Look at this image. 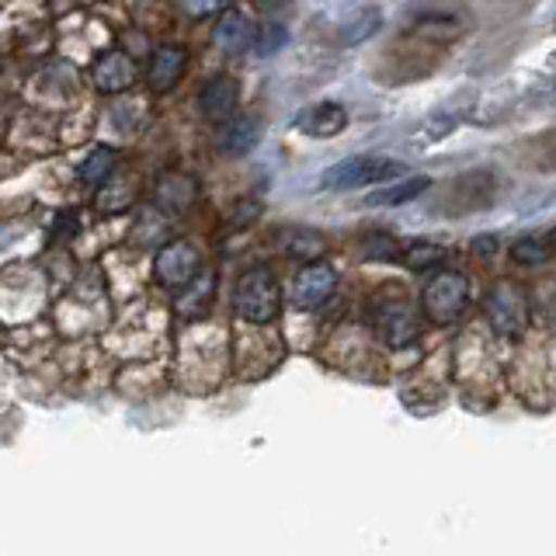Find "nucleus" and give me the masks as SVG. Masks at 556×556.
<instances>
[{
    "label": "nucleus",
    "instance_id": "nucleus-20",
    "mask_svg": "<svg viewBox=\"0 0 556 556\" xmlns=\"http://www.w3.org/2000/svg\"><path fill=\"white\" fill-rule=\"evenodd\" d=\"M365 257H372V261H396L400 257V248H396L393 237L372 233L369 240H365Z\"/></svg>",
    "mask_w": 556,
    "mask_h": 556
},
{
    "label": "nucleus",
    "instance_id": "nucleus-9",
    "mask_svg": "<svg viewBox=\"0 0 556 556\" xmlns=\"http://www.w3.org/2000/svg\"><path fill=\"white\" fill-rule=\"evenodd\" d=\"M91 80H94V87L101 94H118L136 80V63L126 56V52L109 49V52H101V56H98Z\"/></svg>",
    "mask_w": 556,
    "mask_h": 556
},
{
    "label": "nucleus",
    "instance_id": "nucleus-22",
    "mask_svg": "<svg viewBox=\"0 0 556 556\" xmlns=\"http://www.w3.org/2000/svg\"><path fill=\"white\" fill-rule=\"evenodd\" d=\"M188 17H213L226 8V0H178Z\"/></svg>",
    "mask_w": 556,
    "mask_h": 556
},
{
    "label": "nucleus",
    "instance_id": "nucleus-19",
    "mask_svg": "<svg viewBox=\"0 0 556 556\" xmlns=\"http://www.w3.org/2000/svg\"><path fill=\"white\" fill-rule=\"evenodd\" d=\"M254 42H257V52H261V56H275V52L289 42V31H286L282 25H265Z\"/></svg>",
    "mask_w": 556,
    "mask_h": 556
},
{
    "label": "nucleus",
    "instance_id": "nucleus-5",
    "mask_svg": "<svg viewBox=\"0 0 556 556\" xmlns=\"http://www.w3.org/2000/svg\"><path fill=\"white\" fill-rule=\"evenodd\" d=\"M486 320L504 338H518L529 324V300L515 282H497L486 295Z\"/></svg>",
    "mask_w": 556,
    "mask_h": 556
},
{
    "label": "nucleus",
    "instance_id": "nucleus-10",
    "mask_svg": "<svg viewBox=\"0 0 556 556\" xmlns=\"http://www.w3.org/2000/svg\"><path fill=\"white\" fill-rule=\"evenodd\" d=\"M257 139H261L257 118H251V115H233V118H226L223 126H219L216 147H219L223 156H243V153H251L257 147Z\"/></svg>",
    "mask_w": 556,
    "mask_h": 556
},
{
    "label": "nucleus",
    "instance_id": "nucleus-8",
    "mask_svg": "<svg viewBox=\"0 0 556 556\" xmlns=\"http://www.w3.org/2000/svg\"><path fill=\"white\" fill-rule=\"evenodd\" d=\"M237 101H240V87L233 77H213L205 87H202V94H199V109L208 122H216V126H223L226 118H233L237 112Z\"/></svg>",
    "mask_w": 556,
    "mask_h": 556
},
{
    "label": "nucleus",
    "instance_id": "nucleus-2",
    "mask_svg": "<svg viewBox=\"0 0 556 556\" xmlns=\"http://www.w3.org/2000/svg\"><path fill=\"white\" fill-rule=\"evenodd\" d=\"M396 174H404V164H396L390 156H379V153H362V156H348V161L330 167L320 185L327 191H352V188L390 181Z\"/></svg>",
    "mask_w": 556,
    "mask_h": 556
},
{
    "label": "nucleus",
    "instance_id": "nucleus-3",
    "mask_svg": "<svg viewBox=\"0 0 556 556\" xmlns=\"http://www.w3.org/2000/svg\"><path fill=\"white\" fill-rule=\"evenodd\" d=\"M425 313L431 324H456L469 303V282L463 271H439L425 286Z\"/></svg>",
    "mask_w": 556,
    "mask_h": 556
},
{
    "label": "nucleus",
    "instance_id": "nucleus-14",
    "mask_svg": "<svg viewBox=\"0 0 556 556\" xmlns=\"http://www.w3.org/2000/svg\"><path fill=\"white\" fill-rule=\"evenodd\" d=\"M379 25H382V11L379 8H362V11H355L348 22L341 25V42L344 46H362L365 39H372V35L379 31Z\"/></svg>",
    "mask_w": 556,
    "mask_h": 556
},
{
    "label": "nucleus",
    "instance_id": "nucleus-21",
    "mask_svg": "<svg viewBox=\"0 0 556 556\" xmlns=\"http://www.w3.org/2000/svg\"><path fill=\"white\" fill-rule=\"evenodd\" d=\"M511 254H515V261H521V265H539V261H546V257H549V248H546L543 240L526 237V240H518V243H515Z\"/></svg>",
    "mask_w": 556,
    "mask_h": 556
},
{
    "label": "nucleus",
    "instance_id": "nucleus-17",
    "mask_svg": "<svg viewBox=\"0 0 556 556\" xmlns=\"http://www.w3.org/2000/svg\"><path fill=\"white\" fill-rule=\"evenodd\" d=\"M442 257H445V251L439 248V243H428V240H414V243H407L404 251H400V261H404V265L414 268V271L434 268Z\"/></svg>",
    "mask_w": 556,
    "mask_h": 556
},
{
    "label": "nucleus",
    "instance_id": "nucleus-6",
    "mask_svg": "<svg viewBox=\"0 0 556 556\" xmlns=\"http://www.w3.org/2000/svg\"><path fill=\"white\" fill-rule=\"evenodd\" d=\"M156 268V278L167 286V289H185L188 282H195L199 278V268H202V257L195 251V243L188 240H174L167 248H161L153 261Z\"/></svg>",
    "mask_w": 556,
    "mask_h": 556
},
{
    "label": "nucleus",
    "instance_id": "nucleus-4",
    "mask_svg": "<svg viewBox=\"0 0 556 556\" xmlns=\"http://www.w3.org/2000/svg\"><path fill=\"white\" fill-rule=\"evenodd\" d=\"M372 324H376L379 341L387 348H407L421 334L417 309L407 300H379L372 309Z\"/></svg>",
    "mask_w": 556,
    "mask_h": 556
},
{
    "label": "nucleus",
    "instance_id": "nucleus-15",
    "mask_svg": "<svg viewBox=\"0 0 556 556\" xmlns=\"http://www.w3.org/2000/svg\"><path fill=\"white\" fill-rule=\"evenodd\" d=\"M431 188V178H404V181H396L390 188H379L372 191L369 205H404V202H414L417 195H425V191Z\"/></svg>",
    "mask_w": 556,
    "mask_h": 556
},
{
    "label": "nucleus",
    "instance_id": "nucleus-11",
    "mask_svg": "<svg viewBox=\"0 0 556 556\" xmlns=\"http://www.w3.org/2000/svg\"><path fill=\"white\" fill-rule=\"evenodd\" d=\"M185 70H188V52L181 46H161L150 60L147 80L153 91H170V87L185 77Z\"/></svg>",
    "mask_w": 556,
    "mask_h": 556
},
{
    "label": "nucleus",
    "instance_id": "nucleus-1",
    "mask_svg": "<svg viewBox=\"0 0 556 556\" xmlns=\"http://www.w3.org/2000/svg\"><path fill=\"white\" fill-rule=\"evenodd\" d=\"M233 309L248 324H271L278 317V309H282V289H278L275 271L265 265L243 271L233 289Z\"/></svg>",
    "mask_w": 556,
    "mask_h": 556
},
{
    "label": "nucleus",
    "instance_id": "nucleus-24",
    "mask_svg": "<svg viewBox=\"0 0 556 556\" xmlns=\"http://www.w3.org/2000/svg\"><path fill=\"white\" fill-rule=\"evenodd\" d=\"M257 8H265V11H278V8H286V0H257Z\"/></svg>",
    "mask_w": 556,
    "mask_h": 556
},
{
    "label": "nucleus",
    "instance_id": "nucleus-18",
    "mask_svg": "<svg viewBox=\"0 0 556 556\" xmlns=\"http://www.w3.org/2000/svg\"><path fill=\"white\" fill-rule=\"evenodd\" d=\"M161 202L167 205V208H188L191 202H195V181L191 178H185V174H174V178H167L164 185H161Z\"/></svg>",
    "mask_w": 556,
    "mask_h": 556
},
{
    "label": "nucleus",
    "instance_id": "nucleus-12",
    "mask_svg": "<svg viewBox=\"0 0 556 556\" xmlns=\"http://www.w3.org/2000/svg\"><path fill=\"white\" fill-rule=\"evenodd\" d=\"M344 126H348V112L341 109V104H334V101L313 104V109H306L300 118H295V129L306 132V136H317V139L338 136V132H344Z\"/></svg>",
    "mask_w": 556,
    "mask_h": 556
},
{
    "label": "nucleus",
    "instance_id": "nucleus-16",
    "mask_svg": "<svg viewBox=\"0 0 556 556\" xmlns=\"http://www.w3.org/2000/svg\"><path fill=\"white\" fill-rule=\"evenodd\" d=\"M115 164H118V153H115L112 147H98V150H91V156H87V161L80 164V185H87V188H101L104 181L112 178Z\"/></svg>",
    "mask_w": 556,
    "mask_h": 556
},
{
    "label": "nucleus",
    "instance_id": "nucleus-7",
    "mask_svg": "<svg viewBox=\"0 0 556 556\" xmlns=\"http://www.w3.org/2000/svg\"><path fill=\"white\" fill-rule=\"evenodd\" d=\"M334 289H338V271L327 261H309L292 282V303L300 309H317L334 295Z\"/></svg>",
    "mask_w": 556,
    "mask_h": 556
},
{
    "label": "nucleus",
    "instance_id": "nucleus-23",
    "mask_svg": "<svg viewBox=\"0 0 556 556\" xmlns=\"http://www.w3.org/2000/svg\"><path fill=\"white\" fill-rule=\"evenodd\" d=\"M473 251H477L480 257L494 254V251H497V237H477V240H473Z\"/></svg>",
    "mask_w": 556,
    "mask_h": 556
},
{
    "label": "nucleus",
    "instance_id": "nucleus-13",
    "mask_svg": "<svg viewBox=\"0 0 556 556\" xmlns=\"http://www.w3.org/2000/svg\"><path fill=\"white\" fill-rule=\"evenodd\" d=\"M216 46L223 49V52H230V56H240L243 49H251L254 46V28H251V22L243 17L240 11H226L223 17H219V25H216Z\"/></svg>",
    "mask_w": 556,
    "mask_h": 556
}]
</instances>
